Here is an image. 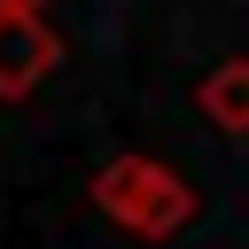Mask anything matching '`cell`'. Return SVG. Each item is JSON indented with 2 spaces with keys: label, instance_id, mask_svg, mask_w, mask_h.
I'll use <instances>...</instances> for the list:
<instances>
[{
  "label": "cell",
  "instance_id": "obj_1",
  "mask_svg": "<svg viewBox=\"0 0 249 249\" xmlns=\"http://www.w3.org/2000/svg\"><path fill=\"white\" fill-rule=\"evenodd\" d=\"M93 210L109 218V226H124L132 241H171V233H187L195 226V187L171 171V163H156V156H140V148H124V156H109L101 171H93Z\"/></svg>",
  "mask_w": 249,
  "mask_h": 249
},
{
  "label": "cell",
  "instance_id": "obj_2",
  "mask_svg": "<svg viewBox=\"0 0 249 249\" xmlns=\"http://www.w3.org/2000/svg\"><path fill=\"white\" fill-rule=\"evenodd\" d=\"M62 70V39L39 8H0V101H31Z\"/></svg>",
  "mask_w": 249,
  "mask_h": 249
},
{
  "label": "cell",
  "instance_id": "obj_3",
  "mask_svg": "<svg viewBox=\"0 0 249 249\" xmlns=\"http://www.w3.org/2000/svg\"><path fill=\"white\" fill-rule=\"evenodd\" d=\"M195 109H202L226 140H249V54H226L218 70H202Z\"/></svg>",
  "mask_w": 249,
  "mask_h": 249
},
{
  "label": "cell",
  "instance_id": "obj_4",
  "mask_svg": "<svg viewBox=\"0 0 249 249\" xmlns=\"http://www.w3.org/2000/svg\"><path fill=\"white\" fill-rule=\"evenodd\" d=\"M0 8H47V0H0Z\"/></svg>",
  "mask_w": 249,
  "mask_h": 249
}]
</instances>
